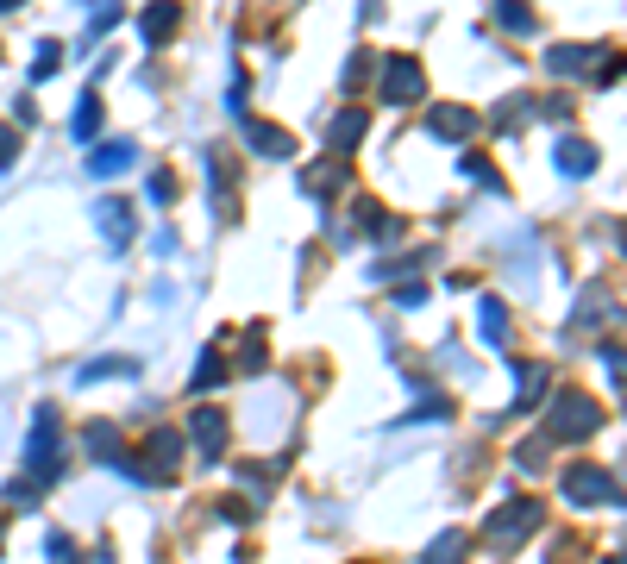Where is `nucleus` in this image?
Returning <instances> with one entry per match:
<instances>
[{
  "mask_svg": "<svg viewBox=\"0 0 627 564\" xmlns=\"http://www.w3.org/2000/svg\"><path fill=\"white\" fill-rule=\"evenodd\" d=\"M596 427H602V408L590 402V395H577V389H565L559 402H552V414H546V439H565V445L590 439Z\"/></svg>",
  "mask_w": 627,
  "mask_h": 564,
  "instance_id": "f257e3e1",
  "label": "nucleus"
},
{
  "mask_svg": "<svg viewBox=\"0 0 627 564\" xmlns=\"http://www.w3.org/2000/svg\"><path fill=\"white\" fill-rule=\"evenodd\" d=\"M565 496H571L577 508H621L627 489L609 477V470H596V464H571V470H565Z\"/></svg>",
  "mask_w": 627,
  "mask_h": 564,
  "instance_id": "f03ea898",
  "label": "nucleus"
},
{
  "mask_svg": "<svg viewBox=\"0 0 627 564\" xmlns=\"http://www.w3.org/2000/svg\"><path fill=\"white\" fill-rule=\"evenodd\" d=\"M533 527H540V502H533V496H515L508 508H496V514H490V527H483V533H490L496 546H515V539H521V533H533Z\"/></svg>",
  "mask_w": 627,
  "mask_h": 564,
  "instance_id": "7ed1b4c3",
  "label": "nucleus"
},
{
  "mask_svg": "<svg viewBox=\"0 0 627 564\" xmlns=\"http://www.w3.org/2000/svg\"><path fill=\"white\" fill-rule=\"evenodd\" d=\"M421 94V63L414 57H389L383 63V101H414Z\"/></svg>",
  "mask_w": 627,
  "mask_h": 564,
  "instance_id": "20e7f679",
  "label": "nucleus"
},
{
  "mask_svg": "<svg viewBox=\"0 0 627 564\" xmlns=\"http://www.w3.org/2000/svg\"><path fill=\"white\" fill-rule=\"evenodd\" d=\"M176 0H151L145 7V19H138V32H145V44H170L176 38Z\"/></svg>",
  "mask_w": 627,
  "mask_h": 564,
  "instance_id": "39448f33",
  "label": "nucleus"
},
{
  "mask_svg": "<svg viewBox=\"0 0 627 564\" xmlns=\"http://www.w3.org/2000/svg\"><path fill=\"white\" fill-rule=\"evenodd\" d=\"M427 132L433 138H471L477 132V113L471 107H433L427 113Z\"/></svg>",
  "mask_w": 627,
  "mask_h": 564,
  "instance_id": "423d86ee",
  "label": "nucleus"
},
{
  "mask_svg": "<svg viewBox=\"0 0 627 564\" xmlns=\"http://www.w3.org/2000/svg\"><path fill=\"white\" fill-rule=\"evenodd\" d=\"M95 220L107 226V239H113V245H132L138 220H132V207H126V201H101V207H95Z\"/></svg>",
  "mask_w": 627,
  "mask_h": 564,
  "instance_id": "0eeeda50",
  "label": "nucleus"
},
{
  "mask_svg": "<svg viewBox=\"0 0 627 564\" xmlns=\"http://www.w3.org/2000/svg\"><path fill=\"white\" fill-rule=\"evenodd\" d=\"M189 433H195V445H201V452L214 458L220 445H226V414H220V408H201V414L189 420Z\"/></svg>",
  "mask_w": 627,
  "mask_h": 564,
  "instance_id": "6e6552de",
  "label": "nucleus"
},
{
  "mask_svg": "<svg viewBox=\"0 0 627 564\" xmlns=\"http://www.w3.org/2000/svg\"><path fill=\"white\" fill-rule=\"evenodd\" d=\"M559 170H565V176H590V170H596V145H584V138H565V145H559Z\"/></svg>",
  "mask_w": 627,
  "mask_h": 564,
  "instance_id": "1a4fd4ad",
  "label": "nucleus"
},
{
  "mask_svg": "<svg viewBox=\"0 0 627 564\" xmlns=\"http://www.w3.org/2000/svg\"><path fill=\"white\" fill-rule=\"evenodd\" d=\"M477 326H483V339H490V345L508 339V308H502L496 295H483V301H477Z\"/></svg>",
  "mask_w": 627,
  "mask_h": 564,
  "instance_id": "9d476101",
  "label": "nucleus"
},
{
  "mask_svg": "<svg viewBox=\"0 0 627 564\" xmlns=\"http://www.w3.org/2000/svg\"><path fill=\"white\" fill-rule=\"evenodd\" d=\"M464 552H471V533H439L427 546V564H464Z\"/></svg>",
  "mask_w": 627,
  "mask_h": 564,
  "instance_id": "9b49d317",
  "label": "nucleus"
},
{
  "mask_svg": "<svg viewBox=\"0 0 627 564\" xmlns=\"http://www.w3.org/2000/svg\"><path fill=\"white\" fill-rule=\"evenodd\" d=\"M546 402V364H521V395L515 408H540Z\"/></svg>",
  "mask_w": 627,
  "mask_h": 564,
  "instance_id": "f8f14e48",
  "label": "nucleus"
},
{
  "mask_svg": "<svg viewBox=\"0 0 627 564\" xmlns=\"http://www.w3.org/2000/svg\"><path fill=\"white\" fill-rule=\"evenodd\" d=\"M364 107H352V113H339V120H333V151H352L358 145V138H364Z\"/></svg>",
  "mask_w": 627,
  "mask_h": 564,
  "instance_id": "ddd939ff",
  "label": "nucleus"
},
{
  "mask_svg": "<svg viewBox=\"0 0 627 564\" xmlns=\"http://www.w3.org/2000/svg\"><path fill=\"white\" fill-rule=\"evenodd\" d=\"M546 63H552V76H584V69H590V51H584V44H559Z\"/></svg>",
  "mask_w": 627,
  "mask_h": 564,
  "instance_id": "4468645a",
  "label": "nucleus"
},
{
  "mask_svg": "<svg viewBox=\"0 0 627 564\" xmlns=\"http://www.w3.org/2000/svg\"><path fill=\"white\" fill-rule=\"evenodd\" d=\"M69 126H76V138L88 145V138L101 132V94H82V101H76V120H69Z\"/></svg>",
  "mask_w": 627,
  "mask_h": 564,
  "instance_id": "2eb2a0df",
  "label": "nucleus"
},
{
  "mask_svg": "<svg viewBox=\"0 0 627 564\" xmlns=\"http://www.w3.org/2000/svg\"><path fill=\"white\" fill-rule=\"evenodd\" d=\"M245 132H251V145H258L264 157H289V151H295V138L276 132V126H245Z\"/></svg>",
  "mask_w": 627,
  "mask_h": 564,
  "instance_id": "dca6fc26",
  "label": "nucleus"
},
{
  "mask_svg": "<svg viewBox=\"0 0 627 564\" xmlns=\"http://www.w3.org/2000/svg\"><path fill=\"white\" fill-rule=\"evenodd\" d=\"M101 376H138V364H132V358H101V364L76 370V383H101Z\"/></svg>",
  "mask_w": 627,
  "mask_h": 564,
  "instance_id": "f3484780",
  "label": "nucleus"
},
{
  "mask_svg": "<svg viewBox=\"0 0 627 564\" xmlns=\"http://www.w3.org/2000/svg\"><path fill=\"white\" fill-rule=\"evenodd\" d=\"M126 163H132V145H107V151L88 157V170H95V176H113V170H126Z\"/></svg>",
  "mask_w": 627,
  "mask_h": 564,
  "instance_id": "a211bd4d",
  "label": "nucleus"
},
{
  "mask_svg": "<svg viewBox=\"0 0 627 564\" xmlns=\"http://www.w3.org/2000/svg\"><path fill=\"white\" fill-rule=\"evenodd\" d=\"M220 383H226L220 351H201V364H195V389H220Z\"/></svg>",
  "mask_w": 627,
  "mask_h": 564,
  "instance_id": "6ab92c4d",
  "label": "nucleus"
},
{
  "mask_svg": "<svg viewBox=\"0 0 627 564\" xmlns=\"http://www.w3.org/2000/svg\"><path fill=\"white\" fill-rule=\"evenodd\" d=\"M496 19H502L508 32H533V13L521 7V0H502V7H496Z\"/></svg>",
  "mask_w": 627,
  "mask_h": 564,
  "instance_id": "aec40b11",
  "label": "nucleus"
},
{
  "mask_svg": "<svg viewBox=\"0 0 627 564\" xmlns=\"http://www.w3.org/2000/svg\"><path fill=\"white\" fill-rule=\"evenodd\" d=\"M13 157H19V132H7V126H0V170H7Z\"/></svg>",
  "mask_w": 627,
  "mask_h": 564,
  "instance_id": "412c9836",
  "label": "nucleus"
},
{
  "mask_svg": "<svg viewBox=\"0 0 627 564\" xmlns=\"http://www.w3.org/2000/svg\"><path fill=\"white\" fill-rule=\"evenodd\" d=\"M170 195H176V176L164 170V176H157V182H151V201H170Z\"/></svg>",
  "mask_w": 627,
  "mask_h": 564,
  "instance_id": "4be33fe9",
  "label": "nucleus"
},
{
  "mask_svg": "<svg viewBox=\"0 0 627 564\" xmlns=\"http://www.w3.org/2000/svg\"><path fill=\"white\" fill-rule=\"evenodd\" d=\"M13 7H19V0H0V13H13Z\"/></svg>",
  "mask_w": 627,
  "mask_h": 564,
  "instance_id": "5701e85b",
  "label": "nucleus"
},
{
  "mask_svg": "<svg viewBox=\"0 0 627 564\" xmlns=\"http://www.w3.org/2000/svg\"><path fill=\"white\" fill-rule=\"evenodd\" d=\"M602 564H627V558H602Z\"/></svg>",
  "mask_w": 627,
  "mask_h": 564,
  "instance_id": "b1692460",
  "label": "nucleus"
},
{
  "mask_svg": "<svg viewBox=\"0 0 627 564\" xmlns=\"http://www.w3.org/2000/svg\"><path fill=\"white\" fill-rule=\"evenodd\" d=\"M621 245H627V226H621Z\"/></svg>",
  "mask_w": 627,
  "mask_h": 564,
  "instance_id": "393cba45",
  "label": "nucleus"
}]
</instances>
